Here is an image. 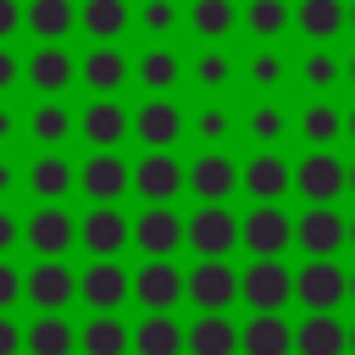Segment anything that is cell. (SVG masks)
<instances>
[{"mask_svg":"<svg viewBox=\"0 0 355 355\" xmlns=\"http://www.w3.org/2000/svg\"><path fill=\"white\" fill-rule=\"evenodd\" d=\"M288 244H294V216L283 205H250L239 216V250H250L255 261H283Z\"/></svg>","mask_w":355,"mask_h":355,"instance_id":"cell-1","label":"cell"},{"mask_svg":"<svg viewBox=\"0 0 355 355\" xmlns=\"http://www.w3.org/2000/svg\"><path fill=\"white\" fill-rule=\"evenodd\" d=\"M239 300L255 316H283V305L294 300V272L283 261H250L239 272Z\"/></svg>","mask_w":355,"mask_h":355,"instance_id":"cell-2","label":"cell"},{"mask_svg":"<svg viewBox=\"0 0 355 355\" xmlns=\"http://www.w3.org/2000/svg\"><path fill=\"white\" fill-rule=\"evenodd\" d=\"M183 244L200 261H227V250H239V216L227 205H200L183 222Z\"/></svg>","mask_w":355,"mask_h":355,"instance_id":"cell-3","label":"cell"},{"mask_svg":"<svg viewBox=\"0 0 355 355\" xmlns=\"http://www.w3.org/2000/svg\"><path fill=\"white\" fill-rule=\"evenodd\" d=\"M133 239V222L116 211V205H89L78 216V244L89 250V261H116Z\"/></svg>","mask_w":355,"mask_h":355,"instance_id":"cell-4","label":"cell"},{"mask_svg":"<svg viewBox=\"0 0 355 355\" xmlns=\"http://www.w3.org/2000/svg\"><path fill=\"white\" fill-rule=\"evenodd\" d=\"M22 300H33L39 316H61L78 300V272L67 261H39L33 272H22Z\"/></svg>","mask_w":355,"mask_h":355,"instance_id":"cell-5","label":"cell"},{"mask_svg":"<svg viewBox=\"0 0 355 355\" xmlns=\"http://www.w3.org/2000/svg\"><path fill=\"white\" fill-rule=\"evenodd\" d=\"M183 300H194L200 316H227V305L239 300V272L227 261H200L194 272H183Z\"/></svg>","mask_w":355,"mask_h":355,"instance_id":"cell-6","label":"cell"},{"mask_svg":"<svg viewBox=\"0 0 355 355\" xmlns=\"http://www.w3.org/2000/svg\"><path fill=\"white\" fill-rule=\"evenodd\" d=\"M294 300L305 305V316L333 311V305L349 300V272H344L338 261H305V266L294 272Z\"/></svg>","mask_w":355,"mask_h":355,"instance_id":"cell-7","label":"cell"},{"mask_svg":"<svg viewBox=\"0 0 355 355\" xmlns=\"http://www.w3.org/2000/svg\"><path fill=\"white\" fill-rule=\"evenodd\" d=\"M294 189L305 194V205H333V200L349 189V166H344L333 150H311V155L294 166Z\"/></svg>","mask_w":355,"mask_h":355,"instance_id":"cell-8","label":"cell"},{"mask_svg":"<svg viewBox=\"0 0 355 355\" xmlns=\"http://www.w3.org/2000/svg\"><path fill=\"white\" fill-rule=\"evenodd\" d=\"M22 244H28L39 261H61V255L78 244V222H72L61 205H39V211L22 222Z\"/></svg>","mask_w":355,"mask_h":355,"instance_id":"cell-9","label":"cell"},{"mask_svg":"<svg viewBox=\"0 0 355 355\" xmlns=\"http://www.w3.org/2000/svg\"><path fill=\"white\" fill-rule=\"evenodd\" d=\"M344 227L349 216H338L333 205H305V216L294 222V244L305 250V261H333L344 250Z\"/></svg>","mask_w":355,"mask_h":355,"instance_id":"cell-10","label":"cell"},{"mask_svg":"<svg viewBox=\"0 0 355 355\" xmlns=\"http://www.w3.org/2000/svg\"><path fill=\"white\" fill-rule=\"evenodd\" d=\"M128 294H133V277L122 272V261H89V266L78 272V300H83L94 316H111Z\"/></svg>","mask_w":355,"mask_h":355,"instance_id":"cell-11","label":"cell"},{"mask_svg":"<svg viewBox=\"0 0 355 355\" xmlns=\"http://www.w3.org/2000/svg\"><path fill=\"white\" fill-rule=\"evenodd\" d=\"M133 244L150 255V261H172L183 250V216L172 205H144L133 216Z\"/></svg>","mask_w":355,"mask_h":355,"instance_id":"cell-12","label":"cell"},{"mask_svg":"<svg viewBox=\"0 0 355 355\" xmlns=\"http://www.w3.org/2000/svg\"><path fill=\"white\" fill-rule=\"evenodd\" d=\"M133 300L150 311V316H172L178 300H183V272L178 261H144L133 272Z\"/></svg>","mask_w":355,"mask_h":355,"instance_id":"cell-13","label":"cell"},{"mask_svg":"<svg viewBox=\"0 0 355 355\" xmlns=\"http://www.w3.org/2000/svg\"><path fill=\"white\" fill-rule=\"evenodd\" d=\"M128 183H133V166H128L122 155H111V150H94V155L78 166V189H83L94 205H116V200L128 194Z\"/></svg>","mask_w":355,"mask_h":355,"instance_id":"cell-14","label":"cell"},{"mask_svg":"<svg viewBox=\"0 0 355 355\" xmlns=\"http://www.w3.org/2000/svg\"><path fill=\"white\" fill-rule=\"evenodd\" d=\"M239 189H244L255 205H277V200L294 189V166H288L277 150H261V155H250V166L239 172Z\"/></svg>","mask_w":355,"mask_h":355,"instance_id":"cell-15","label":"cell"},{"mask_svg":"<svg viewBox=\"0 0 355 355\" xmlns=\"http://www.w3.org/2000/svg\"><path fill=\"white\" fill-rule=\"evenodd\" d=\"M133 189H139V200H150V205H166V200H178V189H189V172L178 166V155H166V150H150V155L133 166Z\"/></svg>","mask_w":355,"mask_h":355,"instance_id":"cell-16","label":"cell"},{"mask_svg":"<svg viewBox=\"0 0 355 355\" xmlns=\"http://www.w3.org/2000/svg\"><path fill=\"white\" fill-rule=\"evenodd\" d=\"M178 133H183V111L172 105V100H144L139 111H133V139L144 144V150H172L178 144Z\"/></svg>","mask_w":355,"mask_h":355,"instance_id":"cell-17","label":"cell"},{"mask_svg":"<svg viewBox=\"0 0 355 355\" xmlns=\"http://www.w3.org/2000/svg\"><path fill=\"white\" fill-rule=\"evenodd\" d=\"M78 133H83V144H94V150H116V144L133 133V116H128L116 100H94V105H83Z\"/></svg>","mask_w":355,"mask_h":355,"instance_id":"cell-18","label":"cell"},{"mask_svg":"<svg viewBox=\"0 0 355 355\" xmlns=\"http://www.w3.org/2000/svg\"><path fill=\"white\" fill-rule=\"evenodd\" d=\"M28 189H33V200H39V205H61V200L78 189V172H72V161H67V155L44 150V155H33V166H28Z\"/></svg>","mask_w":355,"mask_h":355,"instance_id":"cell-19","label":"cell"},{"mask_svg":"<svg viewBox=\"0 0 355 355\" xmlns=\"http://www.w3.org/2000/svg\"><path fill=\"white\" fill-rule=\"evenodd\" d=\"M189 189H194L205 205H222V200L239 189V166H233L222 150H205V155H194V166H189Z\"/></svg>","mask_w":355,"mask_h":355,"instance_id":"cell-20","label":"cell"},{"mask_svg":"<svg viewBox=\"0 0 355 355\" xmlns=\"http://www.w3.org/2000/svg\"><path fill=\"white\" fill-rule=\"evenodd\" d=\"M294 355H349V327L333 311H316L294 327Z\"/></svg>","mask_w":355,"mask_h":355,"instance_id":"cell-21","label":"cell"},{"mask_svg":"<svg viewBox=\"0 0 355 355\" xmlns=\"http://www.w3.org/2000/svg\"><path fill=\"white\" fill-rule=\"evenodd\" d=\"M22 28H33L39 44H61L78 28V6L72 0H33V6H22Z\"/></svg>","mask_w":355,"mask_h":355,"instance_id":"cell-22","label":"cell"},{"mask_svg":"<svg viewBox=\"0 0 355 355\" xmlns=\"http://www.w3.org/2000/svg\"><path fill=\"white\" fill-rule=\"evenodd\" d=\"M239 349L244 355H294V327L283 316H250L239 327Z\"/></svg>","mask_w":355,"mask_h":355,"instance_id":"cell-23","label":"cell"},{"mask_svg":"<svg viewBox=\"0 0 355 355\" xmlns=\"http://www.w3.org/2000/svg\"><path fill=\"white\" fill-rule=\"evenodd\" d=\"M72 78H78V61H72L61 44H39V50H33V61H28V83H33L39 94H61Z\"/></svg>","mask_w":355,"mask_h":355,"instance_id":"cell-24","label":"cell"},{"mask_svg":"<svg viewBox=\"0 0 355 355\" xmlns=\"http://www.w3.org/2000/svg\"><path fill=\"white\" fill-rule=\"evenodd\" d=\"M78 78H83L94 94H105V100H111V89H122V83H128V61H122V50L94 44V50L78 61Z\"/></svg>","mask_w":355,"mask_h":355,"instance_id":"cell-25","label":"cell"},{"mask_svg":"<svg viewBox=\"0 0 355 355\" xmlns=\"http://www.w3.org/2000/svg\"><path fill=\"white\" fill-rule=\"evenodd\" d=\"M183 349L189 355H239V327L227 316H200L194 327H183Z\"/></svg>","mask_w":355,"mask_h":355,"instance_id":"cell-26","label":"cell"},{"mask_svg":"<svg viewBox=\"0 0 355 355\" xmlns=\"http://www.w3.org/2000/svg\"><path fill=\"white\" fill-rule=\"evenodd\" d=\"M78 349L83 355H128L133 349V327H122L116 316H89L78 327Z\"/></svg>","mask_w":355,"mask_h":355,"instance_id":"cell-27","label":"cell"},{"mask_svg":"<svg viewBox=\"0 0 355 355\" xmlns=\"http://www.w3.org/2000/svg\"><path fill=\"white\" fill-rule=\"evenodd\" d=\"M22 349L28 355H72L78 349V327L67 316H39L33 327H22Z\"/></svg>","mask_w":355,"mask_h":355,"instance_id":"cell-28","label":"cell"},{"mask_svg":"<svg viewBox=\"0 0 355 355\" xmlns=\"http://www.w3.org/2000/svg\"><path fill=\"white\" fill-rule=\"evenodd\" d=\"M128 0H83L78 6V28L89 33V39H100V44H111L122 28H128Z\"/></svg>","mask_w":355,"mask_h":355,"instance_id":"cell-29","label":"cell"},{"mask_svg":"<svg viewBox=\"0 0 355 355\" xmlns=\"http://www.w3.org/2000/svg\"><path fill=\"white\" fill-rule=\"evenodd\" d=\"M294 22H300L305 39L327 44V39L344 28V0H300V6H294Z\"/></svg>","mask_w":355,"mask_h":355,"instance_id":"cell-30","label":"cell"},{"mask_svg":"<svg viewBox=\"0 0 355 355\" xmlns=\"http://www.w3.org/2000/svg\"><path fill=\"white\" fill-rule=\"evenodd\" d=\"M178 349H183L178 316H144L133 327V355H178Z\"/></svg>","mask_w":355,"mask_h":355,"instance_id":"cell-31","label":"cell"},{"mask_svg":"<svg viewBox=\"0 0 355 355\" xmlns=\"http://www.w3.org/2000/svg\"><path fill=\"white\" fill-rule=\"evenodd\" d=\"M72 128H78V116H72L67 105H55V100H39V111L28 116V133L39 139V150L67 144V139H72Z\"/></svg>","mask_w":355,"mask_h":355,"instance_id":"cell-32","label":"cell"},{"mask_svg":"<svg viewBox=\"0 0 355 355\" xmlns=\"http://www.w3.org/2000/svg\"><path fill=\"white\" fill-rule=\"evenodd\" d=\"M300 133H305V144H311V150H327V144L344 133V111H338V105H327V100H316V105H305V111H300Z\"/></svg>","mask_w":355,"mask_h":355,"instance_id":"cell-33","label":"cell"},{"mask_svg":"<svg viewBox=\"0 0 355 355\" xmlns=\"http://www.w3.org/2000/svg\"><path fill=\"white\" fill-rule=\"evenodd\" d=\"M233 22H239L233 0H194V6H189V28H194L200 39H227Z\"/></svg>","mask_w":355,"mask_h":355,"instance_id":"cell-34","label":"cell"},{"mask_svg":"<svg viewBox=\"0 0 355 355\" xmlns=\"http://www.w3.org/2000/svg\"><path fill=\"white\" fill-rule=\"evenodd\" d=\"M288 22H294V6H288V0H250V6H244V28H250L255 39H277Z\"/></svg>","mask_w":355,"mask_h":355,"instance_id":"cell-35","label":"cell"},{"mask_svg":"<svg viewBox=\"0 0 355 355\" xmlns=\"http://www.w3.org/2000/svg\"><path fill=\"white\" fill-rule=\"evenodd\" d=\"M133 78H139L144 89H155V94H161V89H172V83H178V55L155 44V50H144V55H139Z\"/></svg>","mask_w":355,"mask_h":355,"instance_id":"cell-36","label":"cell"},{"mask_svg":"<svg viewBox=\"0 0 355 355\" xmlns=\"http://www.w3.org/2000/svg\"><path fill=\"white\" fill-rule=\"evenodd\" d=\"M283 128H288V122H283V111H277V105H261V111L250 116V133H255L261 144H277V139H283Z\"/></svg>","mask_w":355,"mask_h":355,"instance_id":"cell-37","label":"cell"},{"mask_svg":"<svg viewBox=\"0 0 355 355\" xmlns=\"http://www.w3.org/2000/svg\"><path fill=\"white\" fill-rule=\"evenodd\" d=\"M139 28H150V33H166V28H178V6H172V0H144V11H139Z\"/></svg>","mask_w":355,"mask_h":355,"instance_id":"cell-38","label":"cell"},{"mask_svg":"<svg viewBox=\"0 0 355 355\" xmlns=\"http://www.w3.org/2000/svg\"><path fill=\"white\" fill-rule=\"evenodd\" d=\"M305 83H316V89L338 83V61H333L327 50H311V55H305Z\"/></svg>","mask_w":355,"mask_h":355,"instance_id":"cell-39","label":"cell"},{"mask_svg":"<svg viewBox=\"0 0 355 355\" xmlns=\"http://www.w3.org/2000/svg\"><path fill=\"white\" fill-rule=\"evenodd\" d=\"M17 300H22V272H17L11 261H0V316H6Z\"/></svg>","mask_w":355,"mask_h":355,"instance_id":"cell-40","label":"cell"},{"mask_svg":"<svg viewBox=\"0 0 355 355\" xmlns=\"http://www.w3.org/2000/svg\"><path fill=\"white\" fill-rule=\"evenodd\" d=\"M250 78H255V83H277V78H283V61H277L272 50H261V55L250 61Z\"/></svg>","mask_w":355,"mask_h":355,"instance_id":"cell-41","label":"cell"},{"mask_svg":"<svg viewBox=\"0 0 355 355\" xmlns=\"http://www.w3.org/2000/svg\"><path fill=\"white\" fill-rule=\"evenodd\" d=\"M17 244H22V222H17V216H11L6 205H0V261H6V255H11Z\"/></svg>","mask_w":355,"mask_h":355,"instance_id":"cell-42","label":"cell"},{"mask_svg":"<svg viewBox=\"0 0 355 355\" xmlns=\"http://www.w3.org/2000/svg\"><path fill=\"white\" fill-rule=\"evenodd\" d=\"M222 78H227V55L222 50H205L200 55V83H222Z\"/></svg>","mask_w":355,"mask_h":355,"instance_id":"cell-43","label":"cell"},{"mask_svg":"<svg viewBox=\"0 0 355 355\" xmlns=\"http://www.w3.org/2000/svg\"><path fill=\"white\" fill-rule=\"evenodd\" d=\"M200 139H227V111H200Z\"/></svg>","mask_w":355,"mask_h":355,"instance_id":"cell-44","label":"cell"},{"mask_svg":"<svg viewBox=\"0 0 355 355\" xmlns=\"http://www.w3.org/2000/svg\"><path fill=\"white\" fill-rule=\"evenodd\" d=\"M22 28V0H0V44Z\"/></svg>","mask_w":355,"mask_h":355,"instance_id":"cell-45","label":"cell"},{"mask_svg":"<svg viewBox=\"0 0 355 355\" xmlns=\"http://www.w3.org/2000/svg\"><path fill=\"white\" fill-rule=\"evenodd\" d=\"M0 355H22V327L11 316H0Z\"/></svg>","mask_w":355,"mask_h":355,"instance_id":"cell-46","label":"cell"},{"mask_svg":"<svg viewBox=\"0 0 355 355\" xmlns=\"http://www.w3.org/2000/svg\"><path fill=\"white\" fill-rule=\"evenodd\" d=\"M17 78H22V61H17V55H11L6 44H0V94H6V89L17 83Z\"/></svg>","mask_w":355,"mask_h":355,"instance_id":"cell-47","label":"cell"},{"mask_svg":"<svg viewBox=\"0 0 355 355\" xmlns=\"http://www.w3.org/2000/svg\"><path fill=\"white\" fill-rule=\"evenodd\" d=\"M11 183H17V172H11V166H6V161H0V194H6V189H11Z\"/></svg>","mask_w":355,"mask_h":355,"instance_id":"cell-48","label":"cell"},{"mask_svg":"<svg viewBox=\"0 0 355 355\" xmlns=\"http://www.w3.org/2000/svg\"><path fill=\"white\" fill-rule=\"evenodd\" d=\"M0 139H11V111H0Z\"/></svg>","mask_w":355,"mask_h":355,"instance_id":"cell-49","label":"cell"},{"mask_svg":"<svg viewBox=\"0 0 355 355\" xmlns=\"http://www.w3.org/2000/svg\"><path fill=\"white\" fill-rule=\"evenodd\" d=\"M344 133H349V139H355V111H344Z\"/></svg>","mask_w":355,"mask_h":355,"instance_id":"cell-50","label":"cell"},{"mask_svg":"<svg viewBox=\"0 0 355 355\" xmlns=\"http://www.w3.org/2000/svg\"><path fill=\"white\" fill-rule=\"evenodd\" d=\"M344 244H349V250H355V216H349V227H344Z\"/></svg>","mask_w":355,"mask_h":355,"instance_id":"cell-51","label":"cell"},{"mask_svg":"<svg viewBox=\"0 0 355 355\" xmlns=\"http://www.w3.org/2000/svg\"><path fill=\"white\" fill-rule=\"evenodd\" d=\"M344 22H349V28H355V0H349V6H344Z\"/></svg>","mask_w":355,"mask_h":355,"instance_id":"cell-52","label":"cell"},{"mask_svg":"<svg viewBox=\"0 0 355 355\" xmlns=\"http://www.w3.org/2000/svg\"><path fill=\"white\" fill-rule=\"evenodd\" d=\"M349 355H355V327H349Z\"/></svg>","mask_w":355,"mask_h":355,"instance_id":"cell-53","label":"cell"},{"mask_svg":"<svg viewBox=\"0 0 355 355\" xmlns=\"http://www.w3.org/2000/svg\"><path fill=\"white\" fill-rule=\"evenodd\" d=\"M349 83H355V55H349Z\"/></svg>","mask_w":355,"mask_h":355,"instance_id":"cell-54","label":"cell"},{"mask_svg":"<svg viewBox=\"0 0 355 355\" xmlns=\"http://www.w3.org/2000/svg\"><path fill=\"white\" fill-rule=\"evenodd\" d=\"M349 194H355V166H349Z\"/></svg>","mask_w":355,"mask_h":355,"instance_id":"cell-55","label":"cell"},{"mask_svg":"<svg viewBox=\"0 0 355 355\" xmlns=\"http://www.w3.org/2000/svg\"><path fill=\"white\" fill-rule=\"evenodd\" d=\"M349 300H355V272H349Z\"/></svg>","mask_w":355,"mask_h":355,"instance_id":"cell-56","label":"cell"}]
</instances>
